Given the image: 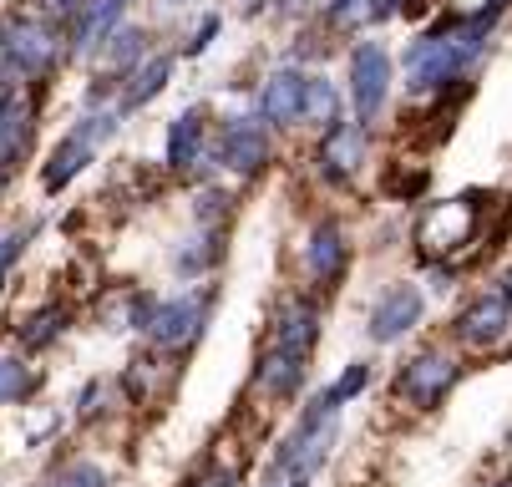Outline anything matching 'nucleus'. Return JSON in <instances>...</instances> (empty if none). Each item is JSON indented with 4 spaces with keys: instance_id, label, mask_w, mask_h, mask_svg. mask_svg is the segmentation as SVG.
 I'll return each mask as SVG.
<instances>
[{
    "instance_id": "nucleus-3",
    "label": "nucleus",
    "mask_w": 512,
    "mask_h": 487,
    "mask_svg": "<svg viewBox=\"0 0 512 487\" xmlns=\"http://www.w3.org/2000/svg\"><path fill=\"white\" fill-rule=\"evenodd\" d=\"M208 305H213L208 290L178 295V300H148V310H142V330H148V340L163 345V351H183V345L198 340V330L208 320Z\"/></svg>"
},
{
    "instance_id": "nucleus-28",
    "label": "nucleus",
    "mask_w": 512,
    "mask_h": 487,
    "mask_svg": "<svg viewBox=\"0 0 512 487\" xmlns=\"http://www.w3.org/2000/svg\"><path fill=\"white\" fill-rule=\"evenodd\" d=\"M188 487H239V472H234V467H224V462H213V467H203Z\"/></svg>"
},
{
    "instance_id": "nucleus-15",
    "label": "nucleus",
    "mask_w": 512,
    "mask_h": 487,
    "mask_svg": "<svg viewBox=\"0 0 512 487\" xmlns=\"http://www.w3.org/2000/svg\"><path fill=\"white\" fill-rule=\"evenodd\" d=\"M300 381H305V356H289V351H279V345H269V351L259 356V366H254V386L264 396H295Z\"/></svg>"
},
{
    "instance_id": "nucleus-10",
    "label": "nucleus",
    "mask_w": 512,
    "mask_h": 487,
    "mask_svg": "<svg viewBox=\"0 0 512 487\" xmlns=\"http://www.w3.org/2000/svg\"><path fill=\"white\" fill-rule=\"evenodd\" d=\"M507 325H512V300L507 295H482L457 315V340L462 345H492V340L507 335Z\"/></svg>"
},
{
    "instance_id": "nucleus-4",
    "label": "nucleus",
    "mask_w": 512,
    "mask_h": 487,
    "mask_svg": "<svg viewBox=\"0 0 512 487\" xmlns=\"http://www.w3.org/2000/svg\"><path fill=\"white\" fill-rule=\"evenodd\" d=\"M386 97H391V56L376 41H360L350 51V102H355L360 127H376L381 122Z\"/></svg>"
},
{
    "instance_id": "nucleus-1",
    "label": "nucleus",
    "mask_w": 512,
    "mask_h": 487,
    "mask_svg": "<svg viewBox=\"0 0 512 487\" xmlns=\"http://www.w3.org/2000/svg\"><path fill=\"white\" fill-rule=\"evenodd\" d=\"M487 26H492V11L462 21L457 31H436V36H421L411 51H406V87L411 92H436L467 72V61L482 51L487 41Z\"/></svg>"
},
{
    "instance_id": "nucleus-17",
    "label": "nucleus",
    "mask_w": 512,
    "mask_h": 487,
    "mask_svg": "<svg viewBox=\"0 0 512 487\" xmlns=\"http://www.w3.org/2000/svg\"><path fill=\"white\" fill-rule=\"evenodd\" d=\"M203 112L198 107H188L183 117H173V127H168V168H198L203 163Z\"/></svg>"
},
{
    "instance_id": "nucleus-14",
    "label": "nucleus",
    "mask_w": 512,
    "mask_h": 487,
    "mask_svg": "<svg viewBox=\"0 0 512 487\" xmlns=\"http://www.w3.org/2000/svg\"><path fill=\"white\" fill-rule=\"evenodd\" d=\"M320 163H325V173L330 178H355L360 173V163H365V127L355 122H340V127H330L325 132V148H320Z\"/></svg>"
},
{
    "instance_id": "nucleus-30",
    "label": "nucleus",
    "mask_w": 512,
    "mask_h": 487,
    "mask_svg": "<svg viewBox=\"0 0 512 487\" xmlns=\"http://www.w3.org/2000/svg\"><path fill=\"white\" fill-rule=\"evenodd\" d=\"M77 6H82V0H41V11H46V16H71Z\"/></svg>"
},
{
    "instance_id": "nucleus-11",
    "label": "nucleus",
    "mask_w": 512,
    "mask_h": 487,
    "mask_svg": "<svg viewBox=\"0 0 512 487\" xmlns=\"http://www.w3.org/2000/svg\"><path fill=\"white\" fill-rule=\"evenodd\" d=\"M320 340V310L310 300H284L274 315V345L289 356H310Z\"/></svg>"
},
{
    "instance_id": "nucleus-12",
    "label": "nucleus",
    "mask_w": 512,
    "mask_h": 487,
    "mask_svg": "<svg viewBox=\"0 0 512 487\" xmlns=\"http://www.w3.org/2000/svg\"><path fill=\"white\" fill-rule=\"evenodd\" d=\"M259 112L274 122V127H295L300 112H305V77L300 72H274L264 87H259Z\"/></svg>"
},
{
    "instance_id": "nucleus-22",
    "label": "nucleus",
    "mask_w": 512,
    "mask_h": 487,
    "mask_svg": "<svg viewBox=\"0 0 512 487\" xmlns=\"http://www.w3.org/2000/svg\"><path fill=\"white\" fill-rule=\"evenodd\" d=\"M305 122H335V87L325 77H305Z\"/></svg>"
},
{
    "instance_id": "nucleus-24",
    "label": "nucleus",
    "mask_w": 512,
    "mask_h": 487,
    "mask_svg": "<svg viewBox=\"0 0 512 487\" xmlns=\"http://www.w3.org/2000/svg\"><path fill=\"white\" fill-rule=\"evenodd\" d=\"M46 487H107V477L97 462H66L46 477Z\"/></svg>"
},
{
    "instance_id": "nucleus-13",
    "label": "nucleus",
    "mask_w": 512,
    "mask_h": 487,
    "mask_svg": "<svg viewBox=\"0 0 512 487\" xmlns=\"http://www.w3.org/2000/svg\"><path fill=\"white\" fill-rule=\"evenodd\" d=\"M416 320H421V290H416V285H396V290H386L381 305L371 310V335H376V340H401Z\"/></svg>"
},
{
    "instance_id": "nucleus-6",
    "label": "nucleus",
    "mask_w": 512,
    "mask_h": 487,
    "mask_svg": "<svg viewBox=\"0 0 512 487\" xmlns=\"http://www.w3.org/2000/svg\"><path fill=\"white\" fill-rule=\"evenodd\" d=\"M56 36L36 21H6V31H0V61L11 66V72L21 77H41L56 66Z\"/></svg>"
},
{
    "instance_id": "nucleus-2",
    "label": "nucleus",
    "mask_w": 512,
    "mask_h": 487,
    "mask_svg": "<svg viewBox=\"0 0 512 487\" xmlns=\"http://www.w3.org/2000/svg\"><path fill=\"white\" fill-rule=\"evenodd\" d=\"M477 219H482V198L477 193H462V198H447V203H431L421 224H416V244L426 259H452L462 249H472L477 239Z\"/></svg>"
},
{
    "instance_id": "nucleus-16",
    "label": "nucleus",
    "mask_w": 512,
    "mask_h": 487,
    "mask_svg": "<svg viewBox=\"0 0 512 487\" xmlns=\"http://www.w3.org/2000/svg\"><path fill=\"white\" fill-rule=\"evenodd\" d=\"M127 11V0H82L77 11V31H71V46L77 51H97L107 36H112V26H117V16Z\"/></svg>"
},
{
    "instance_id": "nucleus-9",
    "label": "nucleus",
    "mask_w": 512,
    "mask_h": 487,
    "mask_svg": "<svg viewBox=\"0 0 512 487\" xmlns=\"http://www.w3.org/2000/svg\"><path fill=\"white\" fill-rule=\"evenodd\" d=\"M345 259H350V249H345L340 224H315L310 239H305V274H310V280L320 290H330L340 274H345Z\"/></svg>"
},
{
    "instance_id": "nucleus-32",
    "label": "nucleus",
    "mask_w": 512,
    "mask_h": 487,
    "mask_svg": "<svg viewBox=\"0 0 512 487\" xmlns=\"http://www.w3.org/2000/svg\"><path fill=\"white\" fill-rule=\"evenodd\" d=\"M502 285H507V290H502V295H507V300H512V269H507V280H502Z\"/></svg>"
},
{
    "instance_id": "nucleus-23",
    "label": "nucleus",
    "mask_w": 512,
    "mask_h": 487,
    "mask_svg": "<svg viewBox=\"0 0 512 487\" xmlns=\"http://www.w3.org/2000/svg\"><path fill=\"white\" fill-rule=\"evenodd\" d=\"M41 386V376L31 371V366H21V361H0V401H21V396H31Z\"/></svg>"
},
{
    "instance_id": "nucleus-18",
    "label": "nucleus",
    "mask_w": 512,
    "mask_h": 487,
    "mask_svg": "<svg viewBox=\"0 0 512 487\" xmlns=\"http://www.w3.org/2000/svg\"><path fill=\"white\" fill-rule=\"evenodd\" d=\"M173 381H178V366H168V361H132V366H127V376H122L127 396H132V401H142V406L163 401V396L173 391Z\"/></svg>"
},
{
    "instance_id": "nucleus-7",
    "label": "nucleus",
    "mask_w": 512,
    "mask_h": 487,
    "mask_svg": "<svg viewBox=\"0 0 512 487\" xmlns=\"http://www.w3.org/2000/svg\"><path fill=\"white\" fill-rule=\"evenodd\" d=\"M213 158L224 163L229 173H259L269 163V132L254 122V117H229L224 127H218V148Z\"/></svg>"
},
{
    "instance_id": "nucleus-27",
    "label": "nucleus",
    "mask_w": 512,
    "mask_h": 487,
    "mask_svg": "<svg viewBox=\"0 0 512 487\" xmlns=\"http://www.w3.org/2000/svg\"><path fill=\"white\" fill-rule=\"evenodd\" d=\"M26 239H31V229H16V234H6V239H0V290H6V280H11V264L21 259Z\"/></svg>"
},
{
    "instance_id": "nucleus-29",
    "label": "nucleus",
    "mask_w": 512,
    "mask_h": 487,
    "mask_svg": "<svg viewBox=\"0 0 512 487\" xmlns=\"http://www.w3.org/2000/svg\"><path fill=\"white\" fill-rule=\"evenodd\" d=\"M218 36V16H208L203 26H198V36H193V46H188V56H198V51H208V41Z\"/></svg>"
},
{
    "instance_id": "nucleus-26",
    "label": "nucleus",
    "mask_w": 512,
    "mask_h": 487,
    "mask_svg": "<svg viewBox=\"0 0 512 487\" xmlns=\"http://www.w3.org/2000/svg\"><path fill=\"white\" fill-rule=\"evenodd\" d=\"M365 381H371V371H365V366H350V371H345V376H340L330 391H320V401H325L330 411H340V406H345V401H350V396L365 386Z\"/></svg>"
},
{
    "instance_id": "nucleus-5",
    "label": "nucleus",
    "mask_w": 512,
    "mask_h": 487,
    "mask_svg": "<svg viewBox=\"0 0 512 487\" xmlns=\"http://www.w3.org/2000/svg\"><path fill=\"white\" fill-rule=\"evenodd\" d=\"M112 132H117V117H112V112H107V117H87L77 132H66L61 143H56V153H51V163H46V173H41V178H46V188H51V193H56V188H66L71 178H77V173L92 163V148H97V143H107Z\"/></svg>"
},
{
    "instance_id": "nucleus-19",
    "label": "nucleus",
    "mask_w": 512,
    "mask_h": 487,
    "mask_svg": "<svg viewBox=\"0 0 512 487\" xmlns=\"http://www.w3.org/2000/svg\"><path fill=\"white\" fill-rule=\"evenodd\" d=\"M168 72H173V56H153L148 66H137L132 72V87L122 97V107H148L163 87H168Z\"/></svg>"
},
{
    "instance_id": "nucleus-20",
    "label": "nucleus",
    "mask_w": 512,
    "mask_h": 487,
    "mask_svg": "<svg viewBox=\"0 0 512 487\" xmlns=\"http://www.w3.org/2000/svg\"><path fill=\"white\" fill-rule=\"evenodd\" d=\"M61 330H66V310H61V305H46V310H36V315L26 320L21 345H26V351H46Z\"/></svg>"
},
{
    "instance_id": "nucleus-25",
    "label": "nucleus",
    "mask_w": 512,
    "mask_h": 487,
    "mask_svg": "<svg viewBox=\"0 0 512 487\" xmlns=\"http://www.w3.org/2000/svg\"><path fill=\"white\" fill-rule=\"evenodd\" d=\"M193 219H198V224H203V229L213 234L218 224L229 219V193H218V188H203V193H198V203H193Z\"/></svg>"
},
{
    "instance_id": "nucleus-33",
    "label": "nucleus",
    "mask_w": 512,
    "mask_h": 487,
    "mask_svg": "<svg viewBox=\"0 0 512 487\" xmlns=\"http://www.w3.org/2000/svg\"><path fill=\"white\" fill-rule=\"evenodd\" d=\"M497 487H512V482H497Z\"/></svg>"
},
{
    "instance_id": "nucleus-8",
    "label": "nucleus",
    "mask_w": 512,
    "mask_h": 487,
    "mask_svg": "<svg viewBox=\"0 0 512 487\" xmlns=\"http://www.w3.org/2000/svg\"><path fill=\"white\" fill-rule=\"evenodd\" d=\"M452 381H457V361H452L447 351H421V356L401 371V386H396V391H401L411 406L431 411L436 401L452 391Z\"/></svg>"
},
{
    "instance_id": "nucleus-31",
    "label": "nucleus",
    "mask_w": 512,
    "mask_h": 487,
    "mask_svg": "<svg viewBox=\"0 0 512 487\" xmlns=\"http://www.w3.org/2000/svg\"><path fill=\"white\" fill-rule=\"evenodd\" d=\"M457 6H462V11H477V6H487V0H457ZM492 6H497V0H492ZM477 16H482V11H477Z\"/></svg>"
},
{
    "instance_id": "nucleus-21",
    "label": "nucleus",
    "mask_w": 512,
    "mask_h": 487,
    "mask_svg": "<svg viewBox=\"0 0 512 487\" xmlns=\"http://www.w3.org/2000/svg\"><path fill=\"white\" fill-rule=\"evenodd\" d=\"M142 41H148L142 31H117V36H107V41H102V66H107V72H127V66L142 56Z\"/></svg>"
}]
</instances>
